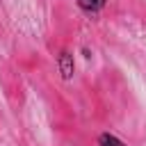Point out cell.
Returning <instances> with one entry per match:
<instances>
[{
    "instance_id": "3957f363",
    "label": "cell",
    "mask_w": 146,
    "mask_h": 146,
    "mask_svg": "<svg viewBox=\"0 0 146 146\" xmlns=\"http://www.w3.org/2000/svg\"><path fill=\"white\" fill-rule=\"evenodd\" d=\"M98 146H128L121 137H116L114 132H100L98 135Z\"/></svg>"
},
{
    "instance_id": "277c9868",
    "label": "cell",
    "mask_w": 146,
    "mask_h": 146,
    "mask_svg": "<svg viewBox=\"0 0 146 146\" xmlns=\"http://www.w3.org/2000/svg\"><path fill=\"white\" fill-rule=\"evenodd\" d=\"M82 57H84V59H91V50H89V48H82Z\"/></svg>"
},
{
    "instance_id": "7a4b0ae2",
    "label": "cell",
    "mask_w": 146,
    "mask_h": 146,
    "mask_svg": "<svg viewBox=\"0 0 146 146\" xmlns=\"http://www.w3.org/2000/svg\"><path fill=\"white\" fill-rule=\"evenodd\" d=\"M75 5H78V9H80L82 14H87V16H98V14L105 9L107 0H75Z\"/></svg>"
},
{
    "instance_id": "6da1fadb",
    "label": "cell",
    "mask_w": 146,
    "mask_h": 146,
    "mask_svg": "<svg viewBox=\"0 0 146 146\" xmlns=\"http://www.w3.org/2000/svg\"><path fill=\"white\" fill-rule=\"evenodd\" d=\"M55 64H57L59 78H62L64 82L73 80V75H75V55H73L71 50L62 48V50H59V52L55 55Z\"/></svg>"
}]
</instances>
